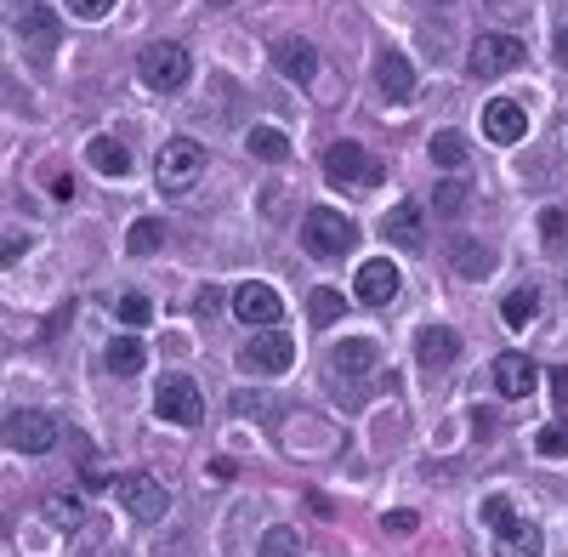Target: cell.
Segmentation results:
<instances>
[{
	"label": "cell",
	"instance_id": "1",
	"mask_svg": "<svg viewBox=\"0 0 568 557\" xmlns=\"http://www.w3.org/2000/svg\"><path fill=\"white\" fill-rule=\"evenodd\" d=\"M353 240H358V227H353L342 211L313 205V211L302 216V245H307V256H318V262L347 256V251H353Z\"/></svg>",
	"mask_w": 568,
	"mask_h": 557
},
{
	"label": "cell",
	"instance_id": "2",
	"mask_svg": "<svg viewBox=\"0 0 568 557\" xmlns=\"http://www.w3.org/2000/svg\"><path fill=\"white\" fill-rule=\"evenodd\" d=\"M136 74H142V85H154V91H182L187 74H194V58H187L176 40H154L149 52L136 58Z\"/></svg>",
	"mask_w": 568,
	"mask_h": 557
},
{
	"label": "cell",
	"instance_id": "3",
	"mask_svg": "<svg viewBox=\"0 0 568 557\" xmlns=\"http://www.w3.org/2000/svg\"><path fill=\"white\" fill-rule=\"evenodd\" d=\"M0 444L18 449V455H45L58 444V415L45 409H12L7 422H0Z\"/></svg>",
	"mask_w": 568,
	"mask_h": 557
},
{
	"label": "cell",
	"instance_id": "4",
	"mask_svg": "<svg viewBox=\"0 0 568 557\" xmlns=\"http://www.w3.org/2000/svg\"><path fill=\"white\" fill-rule=\"evenodd\" d=\"M324 176L342 182V189H358V194H364V189H375V182L387 176V165L369 160L358 143H329V149H324Z\"/></svg>",
	"mask_w": 568,
	"mask_h": 557
},
{
	"label": "cell",
	"instance_id": "5",
	"mask_svg": "<svg viewBox=\"0 0 568 557\" xmlns=\"http://www.w3.org/2000/svg\"><path fill=\"white\" fill-rule=\"evenodd\" d=\"M205 171V149L194 143V136H176V143H165L160 149V160H154V182L165 194H182V189H194V176Z\"/></svg>",
	"mask_w": 568,
	"mask_h": 557
},
{
	"label": "cell",
	"instance_id": "6",
	"mask_svg": "<svg viewBox=\"0 0 568 557\" xmlns=\"http://www.w3.org/2000/svg\"><path fill=\"white\" fill-rule=\"evenodd\" d=\"M114 495H120V506H125V518H136V524H160L165 506H171V495H165V484H160L154 473H125V478H114Z\"/></svg>",
	"mask_w": 568,
	"mask_h": 557
},
{
	"label": "cell",
	"instance_id": "7",
	"mask_svg": "<svg viewBox=\"0 0 568 557\" xmlns=\"http://www.w3.org/2000/svg\"><path fill=\"white\" fill-rule=\"evenodd\" d=\"M154 415L171 422V427H200L205 422V398H200V387L187 376H165L154 387Z\"/></svg>",
	"mask_w": 568,
	"mask_h": 557
},
{
	"label": "cell",
	"instance_id": "8",
	"mask_svg": "<svg viewBox=\"0 0 568 557\" xmlns=\"http://www.w3.org/2000/svg\"><path fill=\"white\" fill-rule=\"evenodd\" d=\"M517 63H524V40H517V34H478V40H471V52H466V69L478 80H500Z\"/></svg>",
	"mask_w": 568,
	"mask_h": 557
},
{
	"label": "cell",
	"instance_id": "9",
	"mask_svg": "<svg viewBox=\"0 0 568 557\" xmlns=\"http://www.w3.org/2000/svg\"><path fill=\"white\" fill-rule=\"evenodd\" d=\"M240 364L251 369V376H284V369H291V364H296V342H291V336H284V331H278V324H273V331H256V336L245 342V353H240Z\"/></svg>",
	"mask_w": 568,
	"mask_h": 557
},
{
	"label": "cell",
	"instance_id": "10",
	"mask_svg": "<svg viewBox=\"0 0 568 557\" xmlns=\"http://www.w3.org/2000/svg\"><path fill=\"white\" fill-rule=\"evenodd\" d=\"M353 296H358L364 307H387V302L398 296V267H393L387 256H369V262L353 273Z\"/></svg>",
	"mask_w": 568,
	"mask_h": 557
},
{
	"label": "cell",
	"instance_id": "11",
	"mask_svg": "<svg viewBox=\"0 0 568 557\" xmlns=\"http://www.w3.org/2000/svg\"><path fill=\"white\" fill-rule=\"evenodd\" d=\"M18 40L29 45V58H45V52H58V40H63V23L52 7H23L18 12Z\"/></svg>",
	"mask_w": 568,
	"mask_h": 557
},
{
	"label": "cell",
	"instance_id": "12",
	"mask_svg": "<svg viewBox=\"0 0 568 557\" xmlns=\"http://www.w3.org/2000/svg\"><path fill=\"white\" fill-rule=\"evenodd\" d=\"M233 313H240L245 324H262V331H273V324L284 318V302L273 285H262V278H251V285L233 291Z\"/></svg>",
	"mask_w": 568,
	"mask_h": 557
},
{
	"label": "cell",
	"instance_id": "13",
	"mask_svg": "<svg viewBox=\"0 0 568 557\" xmlns=\"http://www.w3.org/2000/svg\"><path fill=\"white\" fill-rule=\"evenodd\" d=\"M489 376H495L500 398H529V393L540 387V369H535V358H524V353H500V358L489 364Z\"/></svg>",
	"mask_w": 568,
	"mask_h": 557
},
{
	"label": "cell",
	"instance_id": "14",
	"mask_svg": "<svg viewBox=\"0 0 568 557\" xmlns=\"http://www.w3.org/2000/svg\"><path fill=\"white\" fill-rule=\"evenodd\" d=\"M455 353H460L455 324H420V336H415V358H420V369H449Z\"/></svg>",
	"mask_w": 568,
	"mask_h": 557
},
{
	"label": "cell",
	"instance_id": "15",
	"mask_svg": "<svg viewBox=\"0 0 568 557\" xmlns=\"http://www.w3.org/2000/svg\"><path fill=\"white\" fill-rule=\"evenodd\" d=\"M273 63H278L284 80H296V85H313V80H318V52H313L302 34L278 40V45H273Z\"/></svg>",
	"mask_w": 568,
	"mask_h": 557
},
{
	"label": "cell",
	"instance_id": "16",
	"mask_svg": "<svg viewBox=\"0 0 568 557\" xmlns=\"http://www.w3.org/2000/svg\"><path fill=\"white\" fill-rule=\"evenodd\" d=\"M524 131H529V114H524V103L495 98V103L484 109V136H489V143H524Z\"/></svg>",
	"mask_w": 568,
	"mask_h": 557
},
{
	"label": "cell",
	"instance_id": "17",
	"mask_svg": "<svg viewBox=\"0 0 568 557\" xmlns=\"http://www.w3.org/2000/svg\"><path fill=\"white\" fill-rule=\"evenodd\" d=\"M540 551H546V535L529 518H511L495 529V557H540Z\"/></svg>",
	"mask_w": 568,
	"mask_h": 557
},
{
	"label": "cell",
	"instance_id": "18",
	"mask_svg": "<svg viewBox=\"0 0 568 557\" xmlns=\"http://www.w3.org/2000/svg\"><path fill=\"white\" fill-rule=\"evenodd\" d=\"M375 85H382L393 103H409V91H415V63H409L404 52H375Z\"/></svg>",
	"mask_w": 568,
	"mask_h": 557
},
{
	"label": "cell",
	"instance_id": "19",
	"mask_svg": "<svg viewBox=\"0 0 568 557\" xmlns=\"http://www.w3.org/2000/svg\"><path fill=\"white\" fill-rule=\"evenodd\" d=\"M103 364L114 369V376H136V369L149 364V347H142V336H136V331H125V336H114V342H109Z\"/></svg>",
	"mask_w": 568,
	"mask_h": 557
},
{
	"label": "cell",
	"instance_id": "20",
	"mask_svg": "<svg viewBox=\"0 0 568 557\" xmlns=\"http://www.w3.org/2000/svg\"><path fill=\"white\" fill-rule=\"evenodd\" d=\"M91 171H103V176H125L131 171V149L120 143V136H91Z\"/></svg>",
	"mask_w": 568,
	"mask_h": 557
},
{
	"label": "cell",
	"instance_id": "21",
	"mask_svg": "<svg viewBox=\"0 0 568 557\" xmlns=\"http://www.w3.org/2000/svg\"><path fill=\"white\" fill-rule=\"evenodd\" d=\"M382 234H387L393 245H409V251H415V245H420V211H415V205H393L387 222H382Z\"/></svg>",
	"mask_w": 568,
	"mask_h": 557
},
{
	"label": "cell",
	"instance_id": "22",
	"mask_svg": "<svg viewBox=\"0 0 568 557\" xmlns=\"http://www.w3.org/2000/svg\"><path fill=\"white\" fill-rule=\"evenodd\" d=\"M160 245H165V222H160V216H136L131 234H125V251H131V256H154Z\"/></svg>",
	"mask_w": 568,
	"mask_h": 557
},
{
	"label": "cell",
	"instance_id": "23",
	"mask_svg": "<svg viewBox=\"0 0 568 557\" xmlns=\"http://www.w3.org/2000/svg\"><path fill=\"white\" fill-rule=\"evenodd\" d=\"M251 154L278 165V160H291V136H284V131H273V125H256V131H251Z\"/></svg>",
	"mask_w": 568,
	"mask_h": 557
},
{
	"label": "cell",
	"instance_id": "24",
	"mask_svg": "<svg viewBox=\"0 0 568 557\" xmlns=\"http://www.w3.org/2000/svg\"><path fill=\"white\" fill-rule=\"evenodd\" d=\"M256 557H307V551H302V535H296V529H284V524H273V529L262 535Z\"/></svg>",
	"mask_w": 568,
	"mask_h": 557
},
{
	"label": "cell",
	"instance_id": "25",
	"mask_svg": "<svg viewBox=\"0 0 568 557\" xmlns=\"http://www.w3.org/2000/svg\"><path fill=\"white\" fill-rule=\"evenodd\" d=\"M426 154H433L444 171H460V165H466V136H460V131H438V136H433V149H426Z\"/></svg>",
	"mask_w": 568,
	"mask_h": 557
},
{
	"label": "cell",
	"instance_id": "26",
	"mask_svg": "<svg viewBox=\"0 0 568 557\" xmlns=\"http://www.w3.org/2000/svg\"><path fill=\"white\" fill-rule=\"evenodd\" d=\"M535 307H540V296H535V291L524 285V291H511V296L500 302V318L511 324V331H524V324L535 318Z\"/></svg>",
	"mask_w": 568,
	"mask_h": 557
},
{
	"label": "cell",
	"instance_id": "27",
	"mask_svg": "<svg viewBox=\"0 0 568 557\" xmlns=\"http://www.w3.org/2000/svg\"><path fill=\"white\" fill-rule=\"evenodd\" d=\"M45 518H52L58 529H80L85 513H80V500H74V495H52V500H45Z\"/></svg>",
	"mask_w": 568,
	"mask_h": 557
},
{
	"label": "cell",
	"instance_id": "28",
	"mask_svg": "<svg viewBox=\"0 0 568 557\" xmlns=\"http://www.w3.org/2000/svg\"><path fill=\"white\" fill-rule=\"evenodd\" d=\"M455 267L471 273V278H484L489 273V251L484 245H455Z\"/></svg>",
	"mask_w": 568,
	"mask_h": 557
},
{
	"label": "cell",
	"instance_id": "29",
	"mask_svg": "<svg viewBox=\"0 0 568 557\" xmlns=\"http://www.w3.org/2000/svg\"><path fill=\"white\" fill-rule=\"evenodd\" d=\"M307 313H313V324H336V318H342V296H336V291H313Z\"/></svg>",
	"mask_w": 568,
	"mask_h": 557
},
{
	"label": "cell",
	"instance_id": "30",
	"mask_svg": "<svg viewBox=\"0 0 568 557\" xmlns=\"http://www.w3.org/2000/svg\"><path fill=\"white\" fill-rule=\"evenodd\" d=\"M149 318H154V302L149 296H136V291L120 296V324H149Z\"/></svg>",
	"mask_w": 568,
	"mask_h": 557
},
{
	"label": "cell",
	"instance_id": "31",
	"mask_svg": "<svg viewBox=\"0 0 568 557\" xmlns=\"http://www.w3.org/2000/svg\"><path fill=\"white\" fill-rule=\"evenodd\" d=\"M535 449H540V455H568V422H551V427H540Z\"/></svg>",
	"mask_w": 568,
	"mask_h": 557
},
{
	"label": "cell",
	"instance_id": "32",
	"mask_svg": "<svg viewBox=\"0 0 568 557\" xmlns=\"http://www.w3.org/2000/svg\"><path fill=\"white\" fill-rule=\"evenodd\" d=\"M466 205V194H460V182H438V194H433V211L438 216H455Z\"/></svg>",
	"mask_w": 568,
	"mask_h": 557
},
{
	"label": "cell",
	"instance_id": "33",
	"mask_svg": "<svg viewBox=\"0 0 568 557\" xmlns=\"http://www.w3.org/2000/svg\"><path fill=\"white\" fill-rule=\"evenodd\" d=\"M336 364H347V369L375 364V347H369V342H342V347H336Z\"/></svg>",
	"mask_w": 568,
	"mask_h": 557
},
{
	"label": "cell",
	"instance_id": "34",
	"mask_svg": "<svg viewBox=\"0 0 568 557\" xmlns=\"http://www.w3.org/2000/svg\"><path fill=\"white\" fill-rule=\"evenodd\" d=\"M63 7H69L74 18H85V23H98V18L114 12V0H63Z\"/></svg>",
	"mask_w": 568,
	"mask_h": 557
},
{
	"label": "cell",
	"instance_id": "35",
	"mask_svg": "<svg viewBox=\"0 0 568 557\" xmlns=\"http://www.w3.org/2000/svg\"><path fill=\"white\" fill-rule=\"evenodd\" d=\"M511 518H517V513H511L506 495H489V500H484V524H489V529H500V524H511Z\"/></svg>",
	"mask_w": 568,
	"mask_h": 557
},
{
	"label": "cell",
	"instance_id": "36",
	"mask_svg": "<svg viewBox=\"0 0 568 557\" xmlns=\"http://www.w3.org/2000/svg\"><path fill=\"white\" fill-rule=\"evenodd\" d=\"M80 484H85L91 495H98V489H109V473L98 467V460H85V467H80Z\"/></svg>",
	"mask_w": 568,
	"mask_h": 557
},
{
	"label": "cell",
	"instance_id": "37",
	"mask_svg": "<svg viewBox=\"0 0 568 557\" xmlns=\"http://www.w3.org/2000/svg\"><path fill=\"white\" fill-rule=\"evenodd\" d=\"M382 529H387V535H409V529H415V513H387Z\"/></svg>",
	"mask_w": 568,
	"mask_h": 557
},
{
	"label": "cell",
	"instance_id": "38",
	"mask_svg": "<svg viewBox=\"0 0 568 557\" xmlns=\"http://www.w3.org/2000/svg\"><path fill=\"white\" fill-rule=\"evenodd\" d=\"M23 251H29V240H23V234H12V240H7V245H0V262H18V256H23Z\"/></svg>",
	"mask_w": 568,
	"mask_h": 557
},
{
	"label": "cell",
	"instance_id": "39",
	"mask_svg": "<svg viewBox=\"0 0 568 557\" xmlns=\"http://www.w3.org/2000/svg\"><path fill=\"white\" fill-rule=\"evenodd\" d=\"M52 200H74V176H52Z\"/></svg>",
	"mask_w": 568,
	"mask_h": 557
},
{
	"label": "cell",
	"instance_id": "40",
	"mask_svg": "<svg viewBox=\"0 0 568 557\" xmlns=\"http://www.w3.org/2000/svg\"><path fill=\"white\" fill-rule=\"evenodd\" d=\"M540 234H546V240L562 234V211H546V216H540Z\"/></svg>",
	"mask_w": 568,
	"mask_h": 557
},
{
	"label": "cell",
	"instance_id": "41",
	"mask_svg": "<svg viewBox=\"0 0 568 557\" xmlns=\"http://www.w3.org/2000/svg\"><path fill=\"white\" fill-rule=\"evenodd\" d=\"M557 63H562V69H568V23H562V29H557Z\"/></svg>",
	"mask_w": 568,
	"mask_h": 557
},
{
	"label": "cell",
	"instance_id": "42",
	"mask_svg": "<svg viewBox=\"0 0 568 557\" xmlns=\"http://www.w3.org/2000/svg\"><path fill=\"white\" fill-rule=\"evenodd\" d=\"M211 7H227V0H211Z\"/></svg>",
	"mask_w": 568,
	"mask_h": 557
}]
</instances>
